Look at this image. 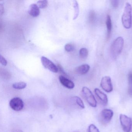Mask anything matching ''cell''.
<instances>
[{"instance_id": "cell-1", "label": "cell", "mask_w": 132, "mask_h": 132, "mask_svg": "<svg viewBox=\"0 0 132 132\" xmlns=\"http://www.w3.org/2000/svg\"><path fill=\"white\" fill-rule=\"evenodd\" d=\"M124 40L121 36L115 40L111 46L110 54L113 59H116L122 51L124 46Z\"/></svg>"}, {"instance_id": "cell-5", "label": "cell", "mask_w": 132, "mask_h": 132, "mask_svg": "<svg viewBox=\"0 0 132 132\" xmlns=\"http://www.w3.org/2000/svg\"><path fill=\"white\" fill-rule=\"evenodd\" d=\"M41 61L43 66L46 69L54 73H57L59 71L58 67L45 57L42 56L41 57Z\"/></svg>"}, {"instance_id": "cell-11", "label": "cell", "mask_w": 132, "mask_h": 132, "mask_svg": "<svg viewBox=\"0 0 132 132\" xmlns=\"http://www.w3.org/2000/svg\"><path fill=\"white\" fill-rule=\"evenodd\" d=\"M90 69V66L88 64H83L76 67L75 69V72L77 74L84 75L89 71Z\"/></svg>"}, {"instance_id": "cell-22", "label": "cell", "mask_w": 132, "mask_h": 132, "mask_svg": "<svg viewBox=\"0 0 132 132\" xmlns=\"http://www.w3.org/2000/svg\"><path fill=\"white\" fill-rule=\"evenodd\" d=\"M0 63L4 66H6L7 64L6 59L1 54H0Z\"/></svg>"}, {"instance_id": "cell-21", "label": "cell", "mask_w": 132, "mask_h": 132, "mask_svg": "<svg viewBox=\"0 0 132 132\" xmlns=\"http://www.w3.org/2000/svg\"><path fill=\"white\" fill-rule=\"evenodd\" d=\"M88 132H100L98 129L93 124L90 125L88 127Z\"/></svg>"}, {"instance_id": "cell-3", "label": "cell", "mask_w": 132, "mask_h": 132, "mask_svg": "<svg viewBox=\"0 0 132 132\" xmlns=\"http://www.w3.org/2000/svg\"><path fill=\"white\" fill-rule=\"evenodd\" d=\"M82 93L84 97L89 105L93 107H96L97 101L94 95L89 88L86 87H84L82 89Z\"/></svg>"}, {"instance_id": "cell-25", "label": "cell", "mask_w": 132, "mask_h": 132, "mask_svg": "<svg viewBox=\"0 0 132 132\" xmlns=\"http://www.w3.org/2000/svg\"><path fill=\"white\" fill-rule=\"evenodd\" d=\"M4 12V8L2 4H0V17L2 16Z\"/></svg>"}, {"instance_id": "cell-20", "label": "cell", "mask_w": 132, "mask_h": 132, "mask_svg": "<svg viewBox=\"0 0 132 132\" xmlns=\"http://www.w3.org/2000/svg\"><path fill=\"white\" fill-rule=\"evenodd\" d=\"M65 49L67 52H71L75 50V47L72 44L67 43L65 46Z\"/></svg>"}, {"instance_id": "cell-23", "label": "cell", "mask_w": 132, "mask_h": 132, "mask_svg": "<svg viewBox=\"0 0 132 132\" xmlns=\"http://www.w3.org/2000/svg\"><path fill=\"white\" fill-rule=\"evenodd\" d=\"M95 18V13L93 11H91L89 15V20L91 22L94 21Z\"/></svg>"}, {"instance_id": "cell-16", "label": "cell", "mask_w": 132, "mask_h": 132, "mask_svg": "<svg viewBox=\"0 0 132 132\" xmlns=\"http://www.w3.org/2000/svg\"><path fill=\"white\" fill-rule=\"evenodd\" d=\"M88 50L86 48H81L79 51V56L81 59H85L88 56Z\"/></svg>"}, {"instance_id": "cell-12", "label": "cell", "mask_w": 132, "mask_h": 132, "mask_svg": "<svg viewBox=\"0 0 132 132\" xmlns=\"http://www.w3.org/2000/svg\"><path fill=\"white\" fill-rule=\"evenodd\" d=\"M40 13L39 8L36 4H32L30 5L28 13L30 15L33 17H38Z\"/></svg>"}, {"instance_id": "cell-2", "label": "cell", "mask_w": 132, "mask_h": 132, "mask_svg": "<svg viewBox=\"0 0 132 132\" xmlns=\"http://www.w3.org/2000/svg\"><path fill=\"white\" fill-rule=\"evenodd\" d=\"M132 7L129 3L126 4L124 13L122 18V25L125 28L129 29L132 26Z\"/></svg>"}, {"instance_id": "cell-4", "label": "cell", "mask_w": 132, "mask_h": 132, "mask_svg": "<svg viewBox=\"0 0 132 132\" xmlns=\"http://www.w3.org/2000/svg\"><path fill=\"white\" fill-rule=\"evenodd\" d=\"M119 118L120 123L124 131L130 132L131 130L132 126L131 118L122 114H120Z\"/></svg>"}, {"instance_id": "cell-19", "label": "cell", "mask_w": 132, "mask_h": 132, "mask_svg": "<svg viewBox=\"0 0 132 132\" xmlns=\"http://www.w3.org/2000/svg\"><path fill=\"white\" fill-rule=\"evenodd\" d=\"M37 5L39 8L44 9L46 8L48 5V1L46 0L39 1L37 2Z\"/></svg>"}, {"instance_id": "cell-17", "label": "cell", "mask_w": 132, "mask_h": 132, "mask_svg": "<svg viewBox=\"0 0 132 132\" xmlns=\"http://www.w3.org/2000/svg\"><path fill=\"white\" fill-rule=\"evenodd\" d=\"M128 93L132 97V73H129L128 75Z\"/></svg>"}, {"instance_id": "cell-29", "label": "cell", "mask_w": 132, "mask_h": 132, "mask_svg": "<svg viewBox=\"0 0 132 132\" xmlns=\"http://www.w3.org/2000/svg\"><path fill=\"white\" fill-rule=\"evenodd\" d=\"M78 132V131H75V132Z\"/></svg>"}, {"instance_id": "cell-9", "label": "cell", "mask_w": 132, "mask_h": 132, "mask_svg": "<svg viewBox=\"0 0 132 132\" xmlns=\"http://www.w3.org/2000/svg\"><path fill=\"white\" fill-rule=\"evenodd\" d=\"M94 92L97 97L102 103V104L104 105H107L108 102L107 95L98 88H95L94 90Z\"/></svg>"}, {"instance_id": "cell-26", "label": "cell", "mask_w": 132, "mask_h": 132, "mask_svg": "<svg viewBox=\"0 0 132 132\" xmlns=\"http://www.w3.org/2000/svg\"><path fill=\"white\" fill-rule=\"evenodd\" d=\"M57 67H58V69H59V71H60V72H61V73L63 74H65V75H66L64 71L63 70V68H62V66H61V65H60V64H59V65H58V66Z\"/></svg>"}, {"instance_id": "cell-24", "label": "cell", "mask_w": 132, "mask_h": 132, "mask_svg": "<svg viewBox=\"0 0 132 132\" xmlns=\"http://www.w3.org/2000/svg\"><path fill=\"white\" fill-rule=\"evenodd\" d=\"M112 5L114 7H117L119 4V1L117 0H112L111 1Z\"/></svg>"}, {"instance_id": "cell-6", "label": "cell", "mask_w": 132, "mask_h": 132, "mask_svg": "<svg viewBox=\"0 0 132 132\" xmlns=\"http://www.w3.org/2000/svg\"><path fill=\"white\" fill-rule=\"evenodd\" d=\"M9 105L14 111H19L23 109L24 102L20 98L15 97L11 100L9 102Z\"/></svg>"}, {"instance_id": "cell-15", "label": "cell", "mask_w": 132, "mask_h": 132, "mask_svg": "<svg viewBox=\"0 0 132 132\" xmlns=\"http://www.w3.org/2000/svg\"><path fill=\"white\" fill-rule=\"evenodd\" d=\"M27 86L26 83L24 82H19L15 83L12 85L13 88L18 90H22L25 88Z\"/></svg>"}, {"instance_id": "cell-14", "label": "cell", "mask_w": 132, "mask_h": 132, "mask_svg": "<svg viewBox=\"0 0 132 132\" xmlns=\"http://www.w3.org/2000/svg\"><path fill=\"white\" fill-rule=\"evenodd\" d=\"M73 6L74 10V14L73 19L74 20L76 19L77 18L78 16L79 15V5L77 2L76 1H74L73 3Z\"/></svg>"}, {"instance_id": "cell-10", "label": "cell", "mask_w": 132, "mask_h": 132, "mask_svg": "<svg viewBox=\"0 0 132 132\" xmlns=\"http://www.w3.org/2000/svg\"><path fill=\"white\" fill-rule=\"evenodd\" d=\"M60 82L62 85L68 89H72L75 87V84L73 81L62 75H60L59 77Z\"/></svg>"}, {"instance_id": "cell-7", "label": "cell", "mask_w": 132, "mask_h": 132, "mask_svg": "<svg viewBox=\"0 0 132 132\" xmlns=\"http://www.w3.org/2000/svg\"><path fill=\"white\" fill-rule=\"evenodd\" d=\"M114 115V112L111 109H105L100 113V120L102 122L107 124L110 122Z\"/></svg>"}, {"instance_id": "cell-13", "label": "cell", "mask_w": 132, "mask_h": 132, "mask_svg": "<svg viewBox=\"0 0 132 132\" xmlns=\"http://www.w3.org/2000/svg\"><path fill=\"white\" fill-rule=\"evenodd\" d=\"M106 25L107 28V39H109L111 36L112 28L111 19L110 15H107L106 20Z\"/></svg>"}, {"instance_id": "cell-28", "label": "cell", "mask_w": 132, "mask_h": 132, "mask_svg": "<svg viewBox=\"0 0 132 132\" xmlns=\"http://www.w3.org/2000/svg\"><path fill=\"white\" fill-rule=\"evenodd\" d=\"M2 28H3V25H2V24L1 22H0V30L1 29H2Z\"/></svg>"}, {"instance_id": "cell-18", "label": "cell", "mask_w": 132, "mask_h": 132, "mask_svg": "<svg viewBox=\"0 0 132 132\" xmlns=\"http://www.w3.org/2000/svg\"><path fill=\"white\" fill-rule=\"evenodd\" d=\"M73 98L74 101H75L77 104L80 108H83V109L85 108V105L84 104V102H83L81 99L80 97H77V96H75V97H74Z\"/></svg>"}, {"instance_id": "cell-27", "label": "cell", "mask_w": 132, "mask_h": 132, "mask_svg": "<svg viewBox=\"0 0 132 132\" xmlns=\"http://www.w3.org/2000/svg\"><path fill=\"white\" fill-rule=\"evenodd\" d=\"M11 132H23L21 130H19V129H15L13 130Z\"/></svg>"}, {"instance_id": "cell-8", "label": "cell", "mask_w": 132, "mask_h": 132, "mask_svg": "<svg viewBox=\"0 0 132 132\" xmlns=\"http://www.w3.org/2000/svg\"><path fill=\"white\" fill-rule=\"evenodd\" d=\"M101 86L102 89L108 93L112 91L113 86L110 77L105 76L102 77L101 82Z\"/></svg>"}]
</instances>
